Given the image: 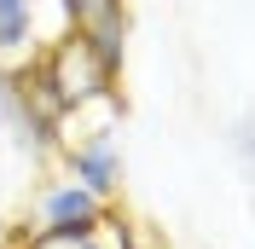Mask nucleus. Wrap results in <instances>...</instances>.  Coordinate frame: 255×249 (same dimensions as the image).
Listing matches in <instances>:
<instances>
[{"mask_svg":"<svg viewBox=\"0 0 255 249\" xmlns=\"http://www.w3.org/2000/svg\"><path fill=\"white\" fill-rule=\"evenodd\" d=\"M35 35V0H0V52H23Z\"/></svg>","mask_w":255,"mask_h":249,"instance_id":"obj_4","label":"nucleus"},{"mask_svg":"<svg viewBox=\"0 0 255 249\" xmlns=\"http://www.w3.org/2000/svg\"><path fill=\"white\" fill-rule=\"evenodd\" d=\"M17 116H23V99H17L12 76H0V139H17Z\"/></svg>","mask_w":255,"mask_h":249,"instance_id":"obj_5","label":"nucleus"},{"mask_svg":"<svg viewBox=\"0 0 255 249\" xmlns=\"http://www.w3.org/2000/svg\"><path fill=\"white\" fill-rule=\"evenodd\" d=\"M6 249H105L99 232H41V226H12Z\"/></svg>","mask_w":255,"mask_h":249,"instance_id":"obj_3","label":"nucleus"},{"mask_svg":"<svg viewBox=\"0 0 255 249\" xmlns=\"http://www.w3.org/2000/svg\"><path fill=\"white\" fill-rule=\"evenodd\" d=\"M111 203H99L93 191H81L76 180H58V186L41 191V209H35V226L41 232H99Z\"/></svg>","mask_w":255,"mask_h":249,"instance_id":"obj_2","label":"nucleus"},{"mask_svg":"<svg viewBox=\"0 0 255 249\" xmlns=\"http://www.w3.org/2000/svg\"><path fill=\"white\" fill-rule=\"evenodd\" d=\"M6 232H12V220H6V215H0V244H6Z\"/></svg>","mask_w":255,"mask_h":249,"instance_id":"obj_7","label":"nucleus"},{"mask_svg":"<svg viewBox=\"0 0 255 249\" xmlns=\"http://www.w3.org/2000/svg\"><path fill=\"white\" fill-rule=\"evenodd\" d=\"M64 168L76 180L81 191H93L99 203H111L122 191V145H116L111 127H93V133H81V139H64Z\"/></svg>","mask_w":255,"mask_h":249,"instance_id":"obj_1","label":"nucleus"},{"mask_svg":"<svg viewBox=\"0 0 255 249\" xmlns=\"http://www.w3.org/2000/svg\"><path fill=\"white\" fill-rule=\"evenodd\" d=\"M0 249H6V244H0Z\"/></svg>","mask_w":255,"mask_h":249,"instance_id":"obj_8","label":"nucleus"},{"mask_svg":"<svg viewBox=\"0 0 255 249\" xmlns=\"http://www.w3.org/2000/svg\"><path fill=\"white\" fill-rule=\"evenodd\" d=\"M105 6H128V0H58V12H64V23L70 29H81L93 12H105Z\"/></svg>","mask_w":255,"mask_h":249,"instance_id":"obj_6","label":"nucleus"}]
</instances>
